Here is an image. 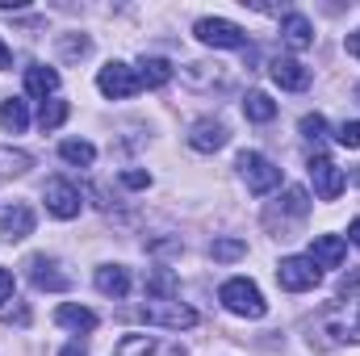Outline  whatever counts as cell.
Wrapping results in <instances>:
<instances>
[{
  "instance_id": "obj_1",
  "label": "cell",
  "mask_w": 360,
  "mask_h": 356,
  "mask_svg": "<svg viewBox=\"0 0 360 356\" xmlns=\"http://www.w3.org/2000/svg\"><path fill=\"white\" fill-rule=\"evenodd\" d=\"M218 298H222V306H226L231 314H239V319H264V310H269L260 285L248 281V276H231V281L218 289Z\"/></svg>"
},
{
  "instance_id": "obj_2",
  "label": "cell",
  "mask_w": 360,
  "mask_h": 356,
  "mask_svg": "<svg viewBox=\"0 0 360 356\" xmlns=\"http://www.w3.org/2000/svg\"><path fill=\"white\" fill-rule=\"evenodd\" d=\"M139 319H143L147 327L184 331V327H193V323H197V310H193V306H184V302H176V298H160V302L139 306Z\"/></svg>"
},
{
  "instance_id": "obj_3",
  "label": "cell",
  "mask_w": 360,
  "mask_h": 356,
  "mask_svg": "<svg viewBox=\"0 0 360 356\" xmlns=\"http://www.w3.org/2000/svg\"><path fill=\"white\" fill-rule=\"evenodd\" d=\"M193 34H197L205 46H218V51H239V46H248V34H243L235 21H226V17H201V21L193 25Z\"/></svg>"
},
{
  "instance_id": "obj_4",
  "label": "cell",
  "mask_w": 360,
  "mask_h": 356,
  "mask_svg": "<svg viewBox=\"0 0 360 356\" xmlns=\"http://www.w3.org/2000/svg\"><path fill=\"white\" fill-rule=\"evenodd\" d=\"M323 331L335 344H360V302H340L323 314Z\"/></svg>"
},
{
  "instance_id": "obj_5",
  "label": "cell",
  "mask_w": 360,
  "mask_h": 356,
  "mask_svg": "<svg viewBox=\"0 0 360 356\" xmlns=\"http://www.w3.org/2000/svg\"><path fill=\"white\" fill-rule=\"evenodd\" d=\"M235 168H239V177L248 180L252 193H272V189L281 184V168L272 164L269 155H260V151H243Z\"/></svg>"
},
{
  "instance_id": "obj_6",
  "label": "cell",
  "mask_w": 360,
  "mask_h": 356,
  "mask_svg": "<svg viewBox=\"0 0 360 356\" xmlns=\"http://www.w3.org/2000/svg\"><path fill=\"white\" fill-rule=\"evenodd\" d=\"M96 89L105 92L109 101H126V96H134V92L143 89V84H139V72H134L130 63H117V59H113V63H105V68L96 72Z\"/></svg>"
},
{
  "instance_id": "obj_7",
  "label": "cell",
  "mask_w": 360,
  "mask_h": 356,
  "mask_svg": "<svg viewBox=\"0 0 360 356\" xmlns=\"http://www.w3.org/2000/svg\"><path fill=\"white\" fill-rule=\"evenodd\" d=\"M319 268L310 256H285L281 265H276V281H281V289H289V293H306V289H314L319 285Z\"/></svg>"
},
{
  "instance_id": "obj_8",
  "label": "cell",
  "mask_w": 360,
  "mask_h": 356,
  "mask_svg": "<svg viewBox=\"0 0 360 356\" xmlns=\"http://www.w3.org/2000/svg\"><path fill=\"white\" fill-rule=\"evenodd\" d=\"M42 201H46V214H55V218H76L80 214V189L72 184V180H46V189H42Z\"/></svg>"
},
{
  "instance_id": "obj_9",
  "label": "cell",
  "mask_w": 360,
  "mask_h": 356,
  "mask_svg": "<svg viewBox=\"0 0 360 356\" xmlns=\"http://www.w3.org/2000/svg\"><path fill=\"white\" fill-rule=\"evenodd\" d=\"M310 184H314V193H319V201H335L340 193H344V172L327 160V155H314L310 160Z\"/></svg>"
},
{
  "instance_id": "obj_10",
  "label": "cell",
  "mask_w": 360,
  "mask_h": 356,
  "mask_svg": "<svg viewBox=\"0 0 360 356\" xmlns=\"http://www.w3.org/2000/svg\"><path fill=\"white\" fill-rule=\"evenodd\" d=\"M269 76H272V84L285 89V92H306L310 89V68L297 63V59H272Z\"/></svg>"
},
{
  "instance_id": "obj_11",
  "label": "cell",
  "mask_w": 360,
  "mask_h": 356,
  "mask_svg": "<svg viewBox=\"0 0 360 356\" xmlns=\"http://www.w3.org/2000/svg\"><path fill=\"white\" fill-rule=\"evenodd\" d=\"M226 139H231V134H226V126H222L218 117H201V122H193V130H188V147H193V151H205V155H210V151H222Z\"/></svg>"
},
{
  "instance_id": "obj_12",
  "label": "cell",
  "mask_w": 360,
  "mask_h": 356,
  "mask_svg": "<svg viewBox=\"0 0 360 356\" xmlns=\"http://www.w3.org/2000/svg\"><path fill=\"white\" fill-rule=\"evenodd\" d=\"M25 235H34V210L30 205H13L0 214V239L4 243H21Z\"/></svg>"
},
{
  "instance_id": "obj_13",
  "label": "cell",
  "mask_w": 360,
  "mask_h": 356,
  "mask_svg": "<svg viewBox=\"0 0 360 356\" xmlns=\"http://www.w3.org/2000/svg\"><path fill=\"white\" fill-rule=\"evenodd\" d=\"M344 256H348V243H344L340 235H314V243H310L314 268H340Z\"/></svg>"
},
{
  "instance_id": "obj_14",
  "label": "cell",
  "mask_w": 360,
  "mask_h": 356,
  "mask_svg": "<svg viewBox=\"0 0 360 356\" xmlns=\"http://www.w3.org/2000/svg\"><path fill=\"white\" fill-rule=\"evenodd\" d=\"M25 268H30V281H34V289H68V272H59V260L34 256Z\"/></svg>"
},
{
  "instance_id": "obj_15",
  "label": "cell",
  "mask_w": 360,
  "mask_h": 356,
  "mask_svg": "<svg viewBox=\"0 0 360 356\" xmlns=\"http://www.w3.org/2000/svg\"><path fill=\"white\" fill-rule=\"evenodd\" d=\"M25 92H30V96H42V101L55 96V92H59V72L46 68V63H30V68H25Z\"/></svg>"
},
{
  "instance_id": "obj_16",
  "label": "cell",
  "mask_w": 360,
  "mask_h": 356,
  "mask_svg": "<svg viewBox=\"0 0 360 356\" xmlns=\"http://www.w3.org/2000/svg\"><path fill=\"white\" fill-rule=\"evenodd\" d=\"M96 289L105 298H126L130 293V272L122 265H101L96 268Z\"/></svg>"
},
{
  "instance_id": "obj_17",
  "label": "cell",
  "mask_w": 360,
  "mask_h": 356,
  "mask_svg": "<svg viewBox=\"0 0 360 356\" xmlns=\"http://www.w3.org/2000/svg\"><path fill=\"white\" fill-rule=\"evenodd\" d=\"M281 34H285V42H289L293 51H306V46L314 42V25H310L302 13H285V17H281Z\"/></svg>"
},
{
  "instance_id": "obj_18",
  "label": "cell",
  "mask_w": 360,
  "mask_h": 356,
  "mask_svg": "<svg viewBox=\"0 0 360 356\" xmlns=\"http://www.w3.org/2000/svg\"><path fill=\"white\" fill-rule=\"evenodd\" d=\"M55 323L59 327H72V331H96V314H92L89 306H76V302H63L59 310H55Z\"/></svg>"
},
{
  "instance_id": "obj_19",
  "label": "cell",
  "mask_w": 360,
  "mask_h": 356,
  "mask_svg": "<svg viewBox=\"0 0 360 356\" xmlns=\"http://www.w3.org/2000/svg\"><path fill=\"white\" fill-rule=\"evenodd\" d=\"M172 80V63L168 59H143L139 63V84L143 89H164Z\"/></svg>"
},
{
  "instance_id": "obj_20",
  "label": "cell",
  "mask_w": 360,
  "mask_h": 356,
  "mask_svg": "<svg viewBox=\"0 0 360 356\" xmlns=\"http://www.w3.org/2000/svg\"><path fill=\"white\" fill-rule=\"evenodd\" d=\"M0 126H4L8 134H25V126H30V109H25V101L8 96V101L0 105Z\"/></svg>"
},
{
  "instance_id": "obj_21",
  "label": "cell",
  "mask_w": 360,
  "mask_h": 356,
  "mask_svg": "<svg viewBox=\"0 0 360 356\" xmlns=\"http://www.w3.org/2000/svg\"><path fill=\"white\" fill-rule=\"evenodd\" d=\"M59 155H63L68 164H80V168H89L92 160H96V147H92L89 139H63V143H59Z\"/></svg>"
},
{
  "instance_id": "obj_22",
  "label": "cell",
  "mask_w": 360,
  "mask_h": 356,
  "mask_svg": "<svg viewBox=\"0 0 360 356\" xmlns=\"http://www.w3.org/2000/svg\"><path fill=\"white\" fill-rule=\"evenodd\" d=\"M243 113H248L252 122H272V117H276V101H272L269 92H248V96H243Z\"/></svg>"
},
{
  "instance_id": "obj_23",
  "label": "cell",
  "mask_w": 360,
  "mask_h": 356,
  "mask_svg": "<svg viewBox=\"0 0 360 356\" xmlns=\"http://www.w3.org/2000/svg\"><path fill=\"white\" fill-rule=\"evenodd\" d=\"M155 352H160V340L155 336H126L113 348V356H155Z\"/></svg>"
},
{
  "instance_id": "obj_24",
  "label": "cell",
  "mask_w": 360,
  "mask_h": 356,
  "mask_svg": "<svg viewBox=\"0 0 360 356\" xmlns=\"http://www.w3.org/2000/svg\"><path fill=\"white\" fill-rule=\"evenodd\" d=\"M68 113H72L68 101H55V96H51V101H42V109H38V126H42V130H59V126L68 122Z\"/></svg>"
},
{
  "instance_id": "obj_25",
  "label": "cell",
  "mask_w": 360,
  "mask_h": 356,
  "mask_svg": "<svg viewBox=\"0 0 360 356\" xmlns=\"http://www.w3.org/2000/svg\"><path fill=\"white\" fill-rule=\"evenodd\" d=\"M210 256L214 260H239V256H248V243L243 239H214L210 243Z\"/></svg>"
},
{
  "instance_id": "obj_26",
  "label": "cell",
  "mask_w": 360,
  "mask_h": 356,
  "mask_svg": "<svg viewBox=\"0 0 360 356\" xmlns=\"http://www.w3.org/2000/svg\"><path fill=\"white\" fill-rule=\"evenodd\" d=\"M302 134H306L310 143H319V139L327 134V117H323V113H306V117H302Z\"/></svg>"
},
{
  "instance_id": "obj_27",
  "label": "cell",
  "mask_w": 360,
  "mask_h": 356,
  "mask_svg": "<svg viewBox=\"0 0 360 356\" xmlns=\"http://www.w3.org/2000/svg\"><path fill=\"white\" fill-rule=\"evenodd\" d=\"M335 139H340L344 147H352V151H360V117H356V122H344Z\"/></svg>"
},
{
  "instance_id": "obj_28",
  "label": "cell",
  "mask_w": 360,
  "mask_h": 356,
  "mask_svg": "<svg viewBox=\"0 0 360 356\" xmlns=\"http://www.w3.org/2000/svg\"><path fill=\"white\" fill-rule=\"evenodd\" d=\"M59 46H63V55H89L92 51V42L84 38V34H80V38H63Z\"/></svg>"
},
{
  "instance_id": "obj_29",
  "label": "cell",
  "mask_w": 360,
  "mask_h": 356,
  "mask_svg": "<svg viewBox=\"0 0 360 356\" xmlns=\"http://www.w3.org/2000/svg\"><path fill=\"white\" fill-rule=\"evenodd\" d=\"M122 184H130V189H147V184H151V172H134V168H130V172H122Z\"/></svg>"
},
{
  "instance_id": "obj_30",
  "label": "cell",
  "mask_w": 360,
  "mask_h": 356,
  "mask_svg": "<svg viewBox=\"0 0 360 356\" xmlns=\"http://www.w3.org/2000/svg\"><path fill=\"white\" fill-rule=\"evenodd\" d=\"M8 298H13V272L0 268V302H8Z\"/></svg>"
},
{
  "instance_id": "obj_31",
  "label": "cell",
  "mask_w": 360,
  "mask_h": 356,
  "mask_svg": "<svg viewBox=\"0 0 360 356\" xmlns=\"http://www.w3.org/2000/svg\"><path fill=\"white\" fill-rule=\"evenodd\" d=\"M59 356H89V344H84V340H72V344H68Z\"/></svg>"
},
{
  "instance_id": "obj_32",
  "label": "cell",
  "mask_w": 360,
  "mask_h": 356,
  "mask_svg": "<svg viewBox=\"0 0 360 356\" xmlns=\"http://www.w3.org/2000/svg\"><path fill=\"white\" fill-rule=\"evenodd\" d=\"M348 55H352V59H360V30H352V34H348Z\"/></svg>"
},
{
  "instance_id": "obj_33",
  "label": "cell",
  "mask_w": 360,
  "mask_h": 356,
  "mask_svg": "<svg viewBox=\"0 0 360 356\" xmlns=\"http://www.w3.org/2000/svg\"><path fill=\"white\" fill-rule=\"evenodd\" d=\"M356 285H360V268L352 272V276H344V293H348V289H356Z\"/></svg>"
},
{
  "instance_id": "obj_34",
  "label": "cell",
  "mask_w": 360,
  "mask_h": 356,
  "mask_svg": "<svg viewBox=\"0 0 360 356\" xmlns=\"http://www.w3.org/2000/svg\"><path fill=\"white\" fill-rule=\"evenodd\" d=\"M8 63H13V55H8V46H4V42H0V72H4V68H8Z\"/></svg>"
},
{
  "instance_id": "obj_35",
  "label": "cell",
  "mask_w": 360,
  "mask_h": 356,
  "mask_svg": "<svg viewBox=\"0 0 360 356\" xmlns=\"http://www.w3.org/2000/svg\"><path fill=\"white\" fill-rule=\"evenodd\" d=\"M348 239H352V243H356V248H360V218H356V222H352V227H348Z\"/></svg>"
},
{
  "instance_id": "obj_36",
  "label": "cell",
  "mask_w": 360,
  "mask_h": 356,
  "mask_svg": "<svg viewBox=\"0 0 360 356\" xmlns=\"http://www.w3.org/2000/svg\"><path fill=\"white\" fill-rule=\"evenodd\" d=\"M356 101H360V89H356Z\"/></svg>"
}]
</instances>
